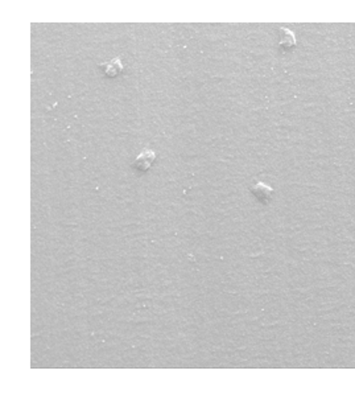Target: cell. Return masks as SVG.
Listing matches in <instances>:
<instances>
[{"label":"cell","instance_id":"obj_4","mask_svg":"<svg viewBox=\"0 0 355 395\" xmlns=\"http://www.w3.org/2000/svg\"><path fill=\"white\" fill-rule=\"evenodd\" d=\"M251 192L260 200H270L271 194L274 192V189L270 185H267L264 182H258L255 185L251 186Z\"/></svg>","mask_w":355,"mask_h":395},{"label":"cell","instance_id":"obj_1","mask_svg":"<svg viewBox=\"0 0 355 395\" xmlns=\"http://www.w3.org/2000/svg\"><path fill=\"white\" fill-rule=\"evenodd\" d=\"M155 157H156V155H155L154 151H151V149H144V151L135 159V162H133L132 166L139 171H147L151 166H152Z\"/></svg>","mask_w":355,"mask_h":395},{"label":"cell","instance_id":"obj_3","mask_svg":"<svg viewBox=\"0 0 355 395\" xmlns=\"http://www.w3.org/2000/svg\"><path fill=\"white\" fill-rule=\"evenodd\" d=\"M278 33H280V41H278V45L284 49H289L292 46L296 45V37L295 33L289 31L287 28H280L278 29Z\"/></svg>","mask_w":355,"mask_h":395},{"label":"cell","instance_id":"obj_2","mask_svg":"<svg viewBox=\"0 0 355 395\" xmlns=\"http://www.w3.org/2000/svg\"><path fill=\"white\" fill-rule=\"evenodd\" d=\"M99 68L105 72V74L107 77H115L118 73L121 72L123 69V65H121L120 57H115L113 60L106 61V62H102L99 64Z\"/></svg>","mask_w":355,"mask_h":395}]
</instances>
